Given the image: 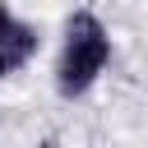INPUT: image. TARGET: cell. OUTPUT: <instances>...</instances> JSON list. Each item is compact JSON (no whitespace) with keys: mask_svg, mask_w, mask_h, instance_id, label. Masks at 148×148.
Returning <instances> with one entry per match:
<instances>
[{"mask_svg":"<svg viewBox=\"0 0 148 148\" xmlns=\"http://www.w3.org/2000/svg\"><path fill=\"white\" fill-rule=\"evenodd\" d=\"M5 18H9V5H5V0H0V23H5Z\"/></svg>","mask_w":148,"mask_h":148,"instance_id":"3957f363","label":"cell"},{"mask_svg":"<svg viewBox=\"0 0 148 148\" xmlns=\"http://www.w3.org/2000/svg\"><path fill=\"white\" fill-rule=\"evenodd\" d=\"M106 60H111V37H106L102 18L88 9L74 14L65 23V42H60V60H56V88L65 97H83L102 79Z\"/></svg>","mask_w":148,"mask_h":148,"instance_id":"6da1fadb","label":"cell"},{"mask_svg":"<svg viewBox=\"0 0 148 148\" xmlns=\"http://www.w3.org/2000/svg\"><path fill=\"white\" fill-rule=\"evenodd\" d=\"M37 46H42L37 28L9 14V18L0 23V79H5V74H18V69L37 56Z\"/></svg>","mask_w":148,"mask_h":148,"instance_id":"7a4b0ae2","label":"cell"}]
</instances>
